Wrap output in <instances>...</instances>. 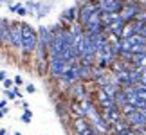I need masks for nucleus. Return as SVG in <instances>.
I'll list each match as a JSON object with an SVG mask.
<instances>
[{
  "mask_svg": "<svg viewBox=\"0 0 146 135\" xmlns=\"http://www.w3.org/2000/svg\"><path fill=\"white\" fill-rule=\"evenodd\" d=\"M22 27V52L25 56L35 54L38 47V29H35L27 22H20Z\"/></svg>",
  "mask_w": 146,
  "mask_h": 135,
  "instance_id": "obj_1",
  "label": "nucleus"
},
{
  "mask_svg": "<svg viewBox=\"0 0 146 135\" xmlns=\"http://www.w3.org/2000/svg\"><path fill=\"white\" fill-rule=\"evenodd\" d=\"M67 95L70 97V101H76V103H81L83 99H87L88 95V90H87V85L83 81H78L74 85H70L67 88Z\"/></svg>",
  "mask_w": 146,
  "mask_h": 135,
  "instance_id": "obj_2",
  "label": "nucleus"
},
{
  "mask_svg": "<svg viewBox=\"0 0 146 135\" xmlns=\"http://www.w3.org/2000/svg\"><path fill=\"white\" fill-rule=\"evenodd\" d=\"M67 69H69V63L61 58H49V74L54 81H58Z\"/></svg>",
  "mask_w": 146,
  "mask_h": 135,
  "instance_id": "obj_3",
  "label": "nucleus"
},
{
  "mask_svg": "<svg viewBox=\"0 0 146 135\" xmlns=\"http://www.w3.org/2000/svg\"><path fill=\"white\" fill-rule=\"evenodd\" d=\"M98 7L101 13L119 15L125 7V0H98Z\"/></svg>",
  "mask_w": 146,
  "mask_h": 135,
  "instance_id": "obj_4",
  "label": "nucleus"
},
{
  "mask_svg": "<svg viewBox=\"0 0 146 135\" xmlns=\"http://www.w3.org/2000/svg\"><path fill=\"white\" fill-rule=\"evenodd\" d=\"M78 7H80V18H78V22H80L81 25H87V22L90 20V16L99 9L98 7V0L96 2H85V4L78 5Z\"/></svg>",
  "mask_w": 146,
  "mask_h": 135,
  "instance_id": "obj_5",
  "label": "nucleus"
},
{
  "mask_svg": "<svg viewBox=\"0 0 146 135\" xmlns=\"http://www.w3.org/2000/svg\"><path fill=\"white\" fill-rule=\"evenodd\" d=\"M9 42H11V47L13 49H20L22 50V27H20V22H11Z\"/></svg>",
  "mask_w": 146,
  "mask_h": 135,
  "instance_id": "obj_6",
  "label": "nucleus"
},
{
  "mask_svg": "<svg viewBox=\"0 0 146 135\" xmlns=\"http://www.w3.org/2000/svg\"><path fill=\"white\" fill-rule=\"evenodd\" d=\"M78 18H80V7H78V5H70V7L63 9V13L60 16V22L65 24V27H69L72 24H76Z\"/></svg>",
  "mask_w": 146,
  "mask_h": 135,
  "instance_id": "obj_7",
  "label": "nucleus"
},
{
  "mask_svg": "<svg viewBox=\"0 0 146 135\" xmlns=\"http://www.w3.org/2000/svg\"><path fill=\"white\" fill-rule=\"evenodd\" d=\"M137 13H139V2L137 4H125V7H123V11L119 15H121V18H123L125 24H130V22L135 20Z\"/></svg>",
  "mask_w": 146,
  "mask_h": 135,
  "instance_id": "obj_8",
  "label": "nucleus"
},
{
  "mask_svg": "<svg viewBox=\"0 0 146 135\" xmlns=\"http://www.w3.org/2000/svg\"><path fill=\"white\" fill-rule=\"evenodd\" d=\"M88 128H90V122H88L87 117H72V130L76 135H81Z\"/></svg>",
  "mask_w": 146,
  "mask_h": 135,
  "instance_id": "obj_9",
  "label": "nucleus"
},
{
  "mask_svg": "<svg viewBox=\"0 0 146 135\" xmlns=\"http://www.w3.org/2000/svg\"><path fill=\"white\" fill-rule=\"evenodd\" d=\"M80 81H92V67H81L80 65Z\"/></svg>",
  "mask_w": 146,
  "mask_h": 135,
  "instance_id": "obj_10",
  "label": "nucleus"
},
{
  "mask_svg": "<svg viewBox=\"0 0 146 135\" xmlns=\"http://www.w3.org/2000/svg\"><path fill=\"white\" fill-rule=\"evenodd\" d=\"M114 103H115V106L117 108H123L125 105H128V99H126V94L123 92V88L119 90V92L115 94V97H114Z\"/></svg>",
  "mask_w": 146,
  "mask_h": 135,
  "instance_id": "obj_11",
  "label": "nucleus"
},
{
  "mask_svg": "<svg viewBox=\"0 0 146 135\" xmlns=\"http://www.w3.org/2000/svg\"><path fill=\"white\" fill-rule=\"evenodd\" d=\"M94 83L98 85V88H103L106 85H110V74H108V72H105L103 76H99L98 79H94Z\"/></svg>",
  "mask_w": 146,
  "mask_h": 135,
  "instance_id": "obj_12",
  "label": "nucleus"
},
{
  "mask_svg": "<svg viewBox=\"0 0 146 135\" xmlns=\"http://www.w3.org/2000/svg\"><path fill=\"white\" fill-rule=\"evenodd\" d=\"M56 112H58V115L61 117V119H67V117L70 115V112H69V105L63 106V103H56Z\"/></svg>",
  "mask_w": 146,
  "mask_h": 135,
  "instance_id": "obj_13",
  "label": "nucleus"
},
{
  "mask_svg": "<svg viewBox=\"0 0 146 135\" xmlns=\"http://www.w3.org/2000/svg\"><path fill=\"white\" fill-rule=\"evenodd\" d=\"M101 90H103V92H105L106 95H108L110 99H114V97H115V94L119 92L121 88H119V87H115V85H112V83H110V85H106V87H103V88H101Z\"/></svg>",
  "mask_w": 146,
  "mask_h": 135,
  "instance_id": "obj_14",
  "label": "nucleus"
},
{
  "mask_svg": "<svg viewBox=\"0 0 146 135\" xmlns=\"http://www.w3.org/2000/svg\"><path fill=\"white\" fill-rule=\"evenodd\" d=\"M117 15H110V13H101V25L103 27H108L112 22L115 20Z\"/></svg>",
  "mask_w": 146,
  "mask_h": 135,
  "instance_id": "obj_15",
  "label": "nucleus"
},
{
  "mask_svg": "<svg viewBox=\"0 0 146 135\" xmlns=\"http://www.w3.org/2000/svg\"><path fill=\"white\" fill-rule=\"evenodd\" d=\"M50 9H52V5H49V4H42V5H40V9H38V13H36V16H38V18H43V16H45Z\"/></svg>",
  "mask_w": 146,
  "mask_h": 135,
  "instance_id": "obj_16",
  "label": "nucleus"
},
{
  "mask_svg": "<svg viewBox=\"0 0 146 135\" xmlns=\"http://www.w3.org/2000/svg\"><path fill=\"white\" fill-rule=\"evenodd\" d=\"M121 110V114H123V117H126V115H130V114H133V112H135L137 108L135 106H132V105H125L123 106V108H119Z\"/></svg>",
  "mask_w": 146,
  "mask_h": 135,
  "instance_id": "obj_17",
  "label": "nucleus"
},
{
  "mask_svg": "<svg viewBox=\"0 0 146 135\" xmlns=\"http://www.w3.org/2000/svg\"><path fill=\"white\" fill-rule=\"evenodd\" d=\"M135 22H139V24L146 25V11H139V13L135 15Z\"/></svg>",
  "mask_w": 146,
  "mask_h": 135,
  "instance_id": "obj_18",
  "label": "nucleus"
},
{
  "mask_svg": "<svg viewBox=\"0 0 146 135\" xmlns=\"http://www.w3.org/2000/svg\"><path fill=\"white\" fill-rule=\"evenodd\" d=\"M20 121H22V122H25V124H27V122H31V112H29V110H25L24 114L20 115Z\"/></svg>",
  "mask_w": 146,
  "mask_h": 135,
  "instance_id": "obj_19",
  "label": "nucleus"
},
{
  "mask_svg": "<svg viewBox=\"0 0 146 135\" xmlns=\"http://www.w3.org/2000/svg\"><path fill=\"white\" fill-rule=\"evenodd\" d=\"M13 83H15L16 87H22V85H24V77H22L20 74H18V76H15V77H13Z\"/></svg>",
  "mask_w": 146,
  "mask_h": 135,
  "instance_id": "obj_20",
  "label": "nucleus"
},
{
  "mask_svg": "<svg viewBox=\"0 0 146 135\" xmlns=\"http://www.w3.org/2000/svg\"><path fill=\"white\" fill-rule=\"evenodd\" d=\"M4 94H5V97H7V99H16V95H15L13 90H4Z\"/></svg>",
  "mask_w": 146,
  "mask_h": 135,
  "instance_id": "obj_21",
  "label": "nucleus"
},
{
  "mask_svg": "<svg viewBox=\"0 0 146 135\" xmlns=\"http://www.w3.org/2000/svg\"><path fill=\"white\" fill-rule=\"evenodd\" d=\"M25 92H27V94H35V92H36L35 85H27V87H25Z\"/></svg>",
  "mask_w": 146,
  "mask_h": 135,
  "instance_id": "obj_22",
  "label": "nucleus"
},
{
  "mask_svg": "<svg viewBox=\"0 0 146 135\" xmlns=\"http://www.w3.org/2000/svg\"><path fill=\"white\" fill-rule=\"evenodd\" d=\"M20 16H25L27 15V9H25V5H22V7H18V11H16Z\"/></svg>",
  "mask_w": 146,
  "mask_h": 135,
  "instance_id": "obj_23",
  "label": "nucleus"
},
{
  "mask_svg": "<svg viewBox=\"0 0 146 135\" xmlns=\"http://www.w3.org/2000/svg\"><path fill=\"white\" fill-rule=\"evenodd\" d=\"M13 92H15L16 97H18V99L22 101V92H20V88H18V87H15V88H13Z\"/></svg>",
  "mask_w": 146,
  "mask_h": 135,
  "instance_id": "obj_24",
  "label": "nucleus"
},
{
  "mask_svg": "<svg viewBox=\"0 0 146 135\" xmlns=\"http://www.w3.org/2000/svg\"><path fill=\"white\" fill-rule=\"evenodd\" d=\"M5 79H7V74H5V70H0V81H5Z\"/></svg>",
  "mask_w": 146,
  "mask_h": 135,
  "instance_id": "obj_25",
  "label": "nucleus"
},
{
  "mask_svg": "<svg viewBox=\"0 0 146 135\" xmlns=\"http://www.w3.org/2000/svg\"><path fill=\"white\" fill-rule=\"evenodd\" d=\"M5 105H7V101H0V110H5Z\"/></svg>",
  "mask_w": 146,
  "mask_h": 135,
  "instance_id": "obj_26",
  "label": "nucleus"
},
{
  "mask_svg": "<svg viewBox=\"0 0 146 135\" xmlns=\"http://www.w3.org/2000/svg\"><path fill=\"white\" fill-rule=\"evenodd\" d=\"M139 34H141L143 38H146V25L143 27V29H141V31H139Z\"/></svg>",
  "mask_w": 146,
  "mask_h": 135,
  "instance_id": "obj_27",
  "label": "nucleus"
},
{
  "mask_svg": "<svg viewBox=\"0 0 146 135\" xmlns=\"http://www.w3.org/2000/svg\"><path fill=\"white\" fill-rule=\"evenodd\" d=\"M5 133H7V132H5V130H0V135H5Z\"/></svg>",
  "mask_w": 146,
  "mask_h": 135,
  "instance_id": "obj_28",
  "label": "nucleus"
},
{
  "mask_svg": "<svg viewBox=\"0 0 146 135\" xmlns=\"http://www.w3.org/2000/svg\"><path fill=\"white\" fill-rule=\"evenodd\" d=\"M143 132H146V126H144V130H143Z\"/></svg>",
  "mask_w": 146,
  "mask_h": 135,
  "instance_id": "obj_29",
  "label": "nucleus"
},
{
  "mask_svg": "<svg viewBox=\"0 0 146 135\" xmlns=\"http://www.w3.org/2000/svg\"><path fill=\"white\" fill-rule=\"evenodd\" d=\"M92 135H99V133H92Z\"/></svg>",
  "mask_w": 146,
  "mask_h": 135,
  "instance_id": "obj_30",
  "label": "nucleus"
},
{
  "mask_svg": "<svg viewBox=\"0 0 146 135\" xmlns=\"http://www.w3.org/2000/svg\"><path fill=\"white\" fill-rule=\"evenodd\" d=\"M15 135H20V133H15Z\"/></svg>",
  "mask_w": 146,
  "mask_h": 135,
  "instance_id": "obj_31",
  "label": "nucleus"
},
{
  "mask_svg": "<svg viewBox=\"0 0 146 135\" xmlns=\"http://www.w3.org/2000/svg\"><path fill=\"white\" fill-rule=\"evenodd\" d=\"M0 5H2V4H0Z\"/></svg>",
  "mask_w": 146,
  "mask_h": 135,
  "instance_id": "obj_32",
  "label": "nucleus"
}]
</instances>
